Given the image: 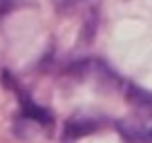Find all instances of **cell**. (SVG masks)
Returning a JSON list of instances; mask_svg holds the SVG:
<instances>
[{
    "instance_id": "1",
    "label": "cell",
    "mask_w": 152,
    "mask_h": 143,
    "mask_svg": "<svg viewBox=\"0 0 152 143\" xmlns=\"http://www.w3.org/2000/svg\"><path fill=\"white\" fill-rule=\"evenodd\" d=\"M2 81L18 96V103H20V114H18V121H16V132H18L20 128H27L29 130L27 136H34V130L49 134V130H52V125H54V114L52 112H49L45 105L36 103V101L31 98V94L11 76V72H7V69L2 72Z\"/></svg>"
},
{
    "instance_id": "2",
    "label": "cell",
    "mask_w": 152,
    "mask_h": 143,
    "mask_svg": "<svg viewBox=\"0 0 152 143\" xmlns=\"http://www.w3.org/2000/svg\"><path fill=\"white\" fill-rule=\"evenodd\" d=\"M116 132L128 143L152 141V110H137L132 116L116 121Z\"/></svg>"
},
{
    "instance_id": "3",
    "label": "cell",
    "mask_w": 152,
    "mask_h": 143,
    "mask_svg": "<svg viewBox=\"0 0 152 143\" xmlns=\"http://www.w3.org/2000/svg\"><path fill=\"white\" fill-rule=\"evenodd\" d=\"M96 130H99V121H96V119L76 114V116H72L69 121H65V128H63V141H76V139L87 136V134L96 132Z\"/></svg>"
},
{
    "instance_id": "4",
    "label": "cell",
    "mask_w": 152,
    "mask_h": 143,
    "mask_svg": "<svg viewBox=\"0 0 152 143\" xmlns=\"http://www.w3.org/2000/svg\"><path fill=\"white\" fill-rule=\"evenodd\" d=\"M125 98H128V103L132 105L134 110H152V92L143 90V87L128 85Z\"/></svg>"
},
{
    "instance_id": "5",
    "label": "cell",
    "mask_w": 152,
    "mask_h": 143,
    "mask_svg": "<svg viewBox=\"0 0 152 143\" xmlns=\"http://www.w3.org/2000/svg\"><path fill=\"white\" fill-rule=\"evenodd\" d=\"M78 2H83V0H54V7H56L58 11H67L74 5H78Z\"/></svg>"
},
{
    "instance_id": "6",
    "label": "cell",
    "mask_w": 152,
    "mask_h": 143,
    "mask_svg": "<svg viewBox=\"0 0 152 143\" xmlns=\"http://www.w3.org/2000/svg\"><path fill=\"white\" fill-rule=\"evenodd\" d=\"M16 5H18L16 0H0V18H2V16H5L7 11H11Z\"/></svg>"
}]
</instances>
